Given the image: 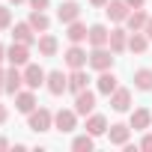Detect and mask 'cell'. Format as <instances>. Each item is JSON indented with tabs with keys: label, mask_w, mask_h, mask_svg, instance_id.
Returning <instances> with one entry per match:
<instances>
[{
	"label": "cell",
	"mask_w": 152,
	"mask_h": 152,
	"mask_svg": "<svg viewBox=\"0 0 152 152\" xmlns=\"http://www.w3.org/2000/svg\"><path fill=\"white\" fill-rule=\"evenodd\" d=\"M27 128L36 131V134L51 131V128H54V113H51L48 107H36V110H30V113H27Z\"/></svg>",
	"instance_id": "obj_1"
},
{
	"label": "cell",
	"mask_w": 152,
	"mask_h": 152,
	"mask_svg": "<svg viewBox=\"0 0 152 152\" xmlns=\"http://www.w3.org/2000/svg\"><path fill=\"white\" fill-rule=\"evenodd\" d=\"M90 69H96V72H107V69H113V51H110L107 45L93 48V51H90Z\"/></svg>",
	"instance_id": "obj_2"
},
{
	"label": "cell",
	"mask_w": 152,
	"mask_h": 152,
	"mask_svg": "<svg viewBox=\"0 0 152 152\" xmlns=\"http://www.w3.org/2000/svg\"><path fill=\"white\" fill-rule=\"evenodd\" d=\"M54 128L57 131H63V134H69V131H75L78 128V110H57L54 113Z\"/></svg>",
	"instance_id": "obj_3"
},
{
	"label": "cell",
	"mask_w": 152,
	"mask_h": 152,
	"mask_svg": "<svg viewBox=\"0 0 152 152\" xmlns=\"http://www.w3.org/2000/svg\"><path fill=\"white\" fill-rule=\"evenodd\" d=\"M6 60H9V66H27V63H30V45L12 42V45L6 48Z\"/></svg>",
	"instance_id": "obj_4"
},
{
	"label": "cell",
	"mask_w": 152,
	"mask_h": 152,
	"mask_svg": "<svg viewBox=\"0 0 152 152\" xmlns=\"http://www.w3.org/2000/svg\"><path fill=\"white\" fill-rule=\"evenodd\" d=\"M45 78H48V72H45L42 66H36V63H27V66H24V87L39 90V87L45 84Z\"/></svg>",
	"instance_id": "obj_5"
},
{
	"label": "cell",
	"mask_w": 152,
	"mask_h": 152,
	"mask_svg": "<svg viewBox=\"0 0 152 152\" xmlns=\"http://www.w3.org/2000/svg\"><path fill=\"white\" fill-rule=\"evenodd\" d=\"M75 110H78V116H90V113L96 110V93H93V90L75 93Z\"/></svg>",
	"instance_id": "obj_6"
},
{
	"label": "cell",
	"mask_w": 152,
	"mask_h": 152,
	"mask_svg": "<svg viewBox=\"0 0 152 152\" xmlns=\"http://www.w3.org/2000/svg\"><path fill=\"white\" fill-rule=\"evenodd\" d=\"M45 87H48V93H51V96H63V93L69 90V75H63L60 69H57V72H48Z\"/></svg>",
	"instance_id": "obj_7"
},
{
	"label": "cell",
	"mask_w": 152,
	"mask_h": 152,
	"mask_svg": "<svg viewBox=\"0 0 152 152\" xmlns=\"http://www.w3.org/2000/svg\"><path fill=\"white\" fill-rule=\"evenodd\" d=\"M107 99H110V107H113L116 113H125V110L131 107V90H125V87H116Z\"/></svg>",
	"instance_id": "obj_8"
},
{
	"label": "cell",
	"mask_w": 152,
	"mask_h": 152,
	"mask_svg": "<svg viewBox=\"0 0 152 152\" xmlns=\"http://www.w3.org/2000/svg\"><path fill=\"white\" fill-rule=\"evenodd\" d=\"M66 66H69V69H84V66H90V54H87L81 45H72V48L66 51Z\"/></svg>",
	"instance_id": "obj_9"
},
{
	"label": "cell",
	"mask_w": 152,
	"mask_h": 152,
	"mask_svg": "<svg viewBox=\"0 0 152 152\" xmlns=\"http://www.w3.org/2000/svg\"><path fill=\"white\" fill-rule=\"evenodd\" d=\"M104 12H107V18H110V21H116V24H122V21L128 18V12H131V6L125 3V0H107V6H104Z\"/></svg>",
	"instance_id": "obj_10"
},
{
	"label": "cell",
	"mask_w": 152,
	"mask_h": 152,
	"mask_svg": "<svg viewBox=\"0 0 152 152\" xmlns=\"http://www.w3.org/2000/svg\"><path fill=\"white\" fill-rule=\"evenodd\" d=\"M21 84H24V72H21V66H12V69H6L3 90H6L9 96H15V93H21Z\"/></svg>",
	"instance_id": "obj_11"
},
{
	"label": "cell",
	"mask_w": 152,
	"mask_h": 152,
	"mask_svg": "<svg viewBox=\"0 0 152 152\" xmlns=\"http://www.w3.org/2000/svg\"><path fill=\"white\" fill-rule=\"evenodd\" d=\"M39 104H36V93L27 87V90H21V93H15V110L18 113H30V110H36Z\"/></svg>",
	"instance_id": "obj_12"
},
{
	"label": "cell",
	"mask_w": 152,
	"mask_h": 152,
	"mask_svg": "<svg viewBox=\"0 0 152 152\" xmlns=\"http://www.w3.org/2000/svg\"><path fill=\"white\" fill-rule=\"evenodd\" d=\"M107 140H110L113 146H125V143L131 140V125H122V122L110 125V128H107Z\"/></svg>",
	"instance_id": "obj_13"
},
{
	"label": "cell",
	"mask_w": 152,
	"mask_h": 152,
	"mask_svg": "<svg viewBox=\"0 0 152 152\" xmlns=\"http://www.w3.org/2000/svg\"><path fill=\"white\" fill-rule=\"evenodd\" d=\"M57 18H60L63 24L78 21V18H81V3H75V0H66V3H60V9H57Z\"/></svg>",
	"instance_id": "obj_14"
},
{
	"label": "cell",
	"mask_w": 152,
	"mask_h": 152,
	"mask_svg": "<svg viewBox=\"0 0 152 152\" xmlns=\"http://www.w3.org/2000/svg\"><path fill=\"white\" fill-rule=\"evenodd\" d=\"M12 39H15V42H24V45H33L39 36H36V30L30 27V21H21V24L12 27Z\"/></svg>",
	"instance_id": "obj_15"
},
{
	"label": "cell",
	"mask_w": 152,
	"mask_h": 152,
	"mask_svg": "<svg viewBox=\"0 0 152 152\" xmlns=\"http://www.w3.org/2000/svg\"><path fill=\"white\" fill-rule=\"evenodd\" d=\"M119 84H116V75L107 69V72H99V78H96V90L102 93V96H110L113 90H116Z\"/></svg>",
	"instance_id": "obj_16"
},
{
	"label": "cell",
	"mask_w": 152,
	"mask_h": 152,
	"mask_svg": "<svg viewBox=\"0 0 152 152\" xmlns=\"http://www.w3.org/2000/svg\"><path fill=\"white\" fill-rule=\"evenodd\" d=\"M107 39H110V30H107L104 24H93V27H90V33H87V42H90L93 48L107 45Z\"/></svg>",
	"instance_id": "obj_17"
},
{
	"label": "cell",
	"mask_w": 152,
	"mask_h": 152,
	"mask_svg": "<svg viewBox=\"0 0 152 152\" xmlns=\"http://www.w3.org/2000/svg\"><path fill=\"white\" fill-rule=\"evenodd\" d=\"M107 48L113 51V54H122V51H128V30H110V39H107Z\"/></svg>",
	"instance_id": "obj_18"
},
{
	"label": "cell",
	"mask_w": 152,
	"mask_h": 152,
	"mask_svg": "<svg viewBox=\"0 0 152 152\" xmlns=\"http://www.w3.org/2000/svg\"><path fill=\"white\" fill-rule=\"evenodd\" d=\"M87 84H90V75L84 69H72V75H69V93H81V90H87Z\"/></svg>",
	"instance_id": "obj_19"
},
{
	"label": "cell",
	"mask_w": 152,
	"mask_h": 152,
	"mask_svg": "<svg viewBox=\"0 0 152 152\" xmlns=\"http://www.w3.org/2000/svg\"><path fill=\"white\" fill-rule=\"evenodd\" d=\"M134 131H146L149 125H152V113L146 110V107H137L134 113H131V122H128Z\"/></svg>",
	"instance_id": "obj_20"
},
{
	"label": "cell",
	"mask_w": 152,
	"mask_h": 152,
	"mask_svg": "<svg viewBox=\"0 0 152 152\" xmlns=\"http://www.w3.org/2000/svg\"><path fill=\"white\" fill-rule=\"evenodd\" d=\"M107 119L102 116V113H90V119H87V131L93 134V137H102V134H107Z\"/></svg>",
	"instance_id": "obj_21"
},
{
	"label": "cell",
	"mask_w": 152,
	"mask_h": 152,
	"mask_svg": "<svg viewBox=\"0 0 152 152\" xmlns=\"http://www.w3.org/2000/svg\"><path fill=\"white\" fill-rule=\"evenodd\" d=\"M87 24H81V21H72L69 24V30H66V39L72 42V45H81V42H87Z\"/></svg>",
	"instance_id": "obj_22"
},
{
	"label": "cell",
	"mask_w": 152,
	"mask_h": 152,
	"mask_svg": "<svg viewBox=\"0 0 152 152\" xmlns=\"http://www.w3.org/2000/svg\"><path fill=\"white\" fill-rule=\"evenodd\" d=\"M27 21H30V27H33L36 33H48V27H51V18L45 15V9H33Z\"/></svg>",
	"instance_id": "obj_23"
},
{
	"label": "cell",
	"mask_w": 152,
	"mask_h": 152,
	"mask_svg": "<svg viewBox=\"0 0 152 152\" xmlns=\"http://www.w3.org/2000/svg\"><path fill=\"white\" fill-rule=\"evenodd\" d=\"M146 48H149V36H146L143 30H134V33L128 36V51H131V54H143Z\"/></svg>",
	"instance_id": "obj_24"
},
{
	"label": "cell",
	"mask_w": 152,
	"mask_h": 152,
	"mask_svg": "<svg viewBox=\"0 0 152 152\" xmlns=\"http://www.w3.org/2000/svg\"><path fill=\"white\" fill-rule=\"evenodd\" d=\"M36 45H39V54H42V57H54V54H57V48H60L57 36H51V33L39 36V39H36Z\"/></svg>",
	"instance_id": "obj_25"
},
{
	"label": "cell",
	"mask_w": 152,
	"mask_h": 152,
	"mask_svg": "<svg viewBox=\"0 0 152 152\" xmlns=\"http://www.w3.org/2000/svg\"><path fill=\"white\" fill-rule=\"evenodd\" d=\"M146 21H149V15H146L143 9H131V12H128V18H125V27L134 33V30H143V27H146Z\"/></svg>",
	"instance_id": "obj_26"
},
{
	"label": "cell",
	"mask_w": 152,
	"mask_h": 152,
	"mask_svg": "<svg viewBox=\"0 0 152 152\" xmlns=\"http://www.w3.org/2000/svg\"><path fill=\"white\" fill-rule=\"evenodd\" d=\"M134 87L140 93H149L152 90V69H137L134 72Z\"/></svg>",
	"instance_id": "obj_27"
},
{
	"label": "cell",
	"mask_w": 152,
	"mask_h": 152,
	"mask_svg": "<svg viewBox=\"0 0 152 152\" xmlns=\"http://www.w3.org/2000/svg\"><path fill=\"white\" fill-rule=\"evenodd\" d=\"M93 146H96V137L87 131V134H78V137H75L72 140V149L75 152H93Z\"/></svg>",
	"instance_id": "obj_28"
},
{
	"label": "cell",
	"mask_w": 152,
	"mask_h": 152,
	"mask_svg": "<svg viewBox=\"0 0 152 152\" xmlns=\"http://www.w3.org/2000/svg\"><path fill=\"white\" fill-rule=\"evenodd\" d=\"M6 27H12V12L9 6H0V30H6Z\"/></svg>",
	"instance_id": "obj_29"
},
{
	"label": "cell",
	"mask_w": 152,
	"mask_h": 152,
	"mask_svg": "<svg viewBox=\"0 0 152 152\" xmlns=\"http://www.w3.org/2000/svg\"><path fill=\"white\" fill-rule=\"evenodd\" d=\"M137 149H143V152H152V134H146V137L137 143Z\"/></svg>",
	"instance_id": "obj_30"
},
{
	"label": "cell",
	"mask_w": 152,
	"mask_h": 152,
	"mask_svg": "<svg viewBox=\"0 0 152 152\" xmlns=\"http://www.w3.org/2000/svg\"><path fill=\"white\" fill-rule=\"evenodd\" d=\"M27 3H30L33 9H48V6H51V0H27Z\"/></svg>",
	"instance_id": "obj_31"
},
{
	"label": "cell",
	"mask_w": 152,
	"mask_h": 152,
	"mask_svg": "<svg viewBox=\"0 0 152 152\" xmlns=\"http://www.w3.org/2000/svg\"><path fill=\"white\" fill-rule=\"evenodd\" d=\"M6 119H9V107H6V104H0V125H3Z\"/></svg>",
	"instance_id": "obj_32"
},
{
	"label": "cell",
	"mask_w": 152,
	"mask_h": 152,
	"mask_svg": "<svg viewBox=\"0 0 152 152\" xmlns=\"http://www.w3.org/2000/svg\"><path fill=\"white\" fill-rule=\"evenodd\" d=\"M125 3H128L131 9H143V3H146V0H125Z\"/></svg>",
	"instance_id": "obj_33"
},
{
	"label": "cell",
	"mask_w": 152,
	"mask_h": 152,
	"mask_svg": "<svg viewBox=\"0 0 152 152\" xmlns=\"http://www.w3.org/2000/svg\"><path fill=\"white\" fill-rule=\"evenodd\" d=\"M143 33H146V36H149V42H152V18L146 21V27H143Z\"/></svg>",
	"instance_id": "obj_34"
},
{
	"label": "cell",
	"mask_w": 152,
	"mask_h": 152,
	"mask_svg": "<svg viewBox=\"0 0 152 152\" xmlns=\"http://www.w3.org/2000/svg\"><path fill=\"white\" fill-rule=\"evenodd\" d=\"M3 149H9V140H6V137H0V152H3Z\"/></svg>",
	"instance_id": "obj_35"
},
{
	"label": "cell",
	"mask_w": 152,
	"mask_h": 152,
	"mask_svg": "<svg viewBox=\"0 0 152 152\" xmlns=\"http://www.w3.org/2000/svg\"><path fill=\"white\" fill-rule=\"evenodd\" d=\"M93 6H107V0H90Z\"/></svg>",
	"instance_id": "obj_36"
},
{
	"label": "cell",
	"mask_w": 152,
	"mask_h": 152,
	"mask_svg": "<svg viewBox=\"0 0 152 152\" xmlns=\"http://www.w3.org/2000/svg\"><path fill=\"white\" fill-rule=\"evenodd\" d=\"M3 60H6V48H3V45H0V63H3Z\"/></svg>",
	"instance_id": "obj_37"
},
{
	"label": "cell",
	"mask_w": 152,
	"mask_h": 152,
	"mask_svg": "<svg viewBox=\"0 0 152 152\" xmlns=\"http://www.w3.org/2000/svg\"><path fill=\"white\" fill-rule=\"evenodd\" d=\"M9 3H15V6H18V3H27V0H9Z\"/></svg>",
	"instance_id": "obj_38"
}]
</instances>
